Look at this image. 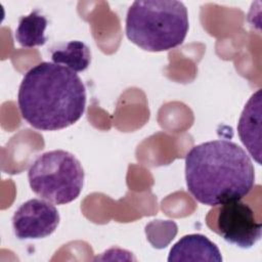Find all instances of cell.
Segmentation results:
<instances>
[{
  "instance_id": "6da1fadb",
  "label": "cell",
  "mask_w": 262,
  "mask_h": 262,
  "mask_svg": "<svg viewBox=\"0 0 262 262\" xmlns=\"http://www.w3.org/2000/svg\"><path fill=\"white\" fill-rule=\"evenodd\" d=\"M21 118L38 130L55 131L76 123L86 106V88L77 73L43 61L24 76L17 94Z\"/></svg>"
},
{
  "instance_id": "7a4b0ae2",
  "label": "cell",
  "mask_w": 262,
  "mask_h": 262,
  "mask_svg": "<svg viewBox=\"0 0 262 262\" xmlns=\"http://www.w3.org/2000/svg\"><path fill=\"white\" fill-rule=\"evenodd\" d=\"M185 181L199 203L221 206L249 194L255 184V169L243 147L217 139L194 145L187 152Z\"/></svg>"
},
{
  "instance_id": "3957f363",
  "label": "cell",
  "mask_w": 262,
  "mask_h": 262,
  "mask_svg": "<svg viewBox=\"0 0 262 262\" xmlns=\"http://www.w3.org/2000/svg\"><path fill=\"white\" fill-rule=\"evenodd\" d=\"M188 29L187 9L176 0H137L130 5L126 15L127 38L150 52L181 45Z\"/></svg>"
},
{
  "instance_id": "277c9868",
  "label": "cell",
  "mask_w": 262,
  "mask_h": 262,
  "mask_svg": "<svg viewBox=\"0 0 262 262\" xmlns=\"http://www.w3.org/2000/svg\"><path fill=\"white\" fill-rule=\"evenodd\" d=\"M32 190L41 199L54 205H64L76 200L84 184V170L79 160L62 149L39 156L28 171Z\"/></svg>"
},
{
  "instance_id": "5b68a950",
  "label": "cell",
  "mask_w": 262,
  "mask_h": 262,
  "mask_svg": "<svg viewBox=\"0 0 262 262\" xmlns=\"http://www.w3.org/2000/svg\"><path fill=\"white\" fill-rule=\"evenodd\" d=\"M215 231L227 243L250 249L260 241L262 224L257 221L252 207L238 200L220 207Z\"/></svg>"
},
{
  "instance_id": "8992f818",
  "label": "cell",
  "mask_w": 262,
  "mask_h": 262,
  "mask_svg": "<svg viewBox=\"0 0 262 262\" xmlns=\"http://www.w3.org/2000/svg\"><path fill=\"white\" fill-rule=\"evenodd\" d=\"M59 219V213L52 203L32 199L14 212L12 227L18 239H38L53 233Z\"/></svg>"
},
{
  "instance_id": "52a82bcc",
  "label": "cell",
  "mask_w": 262,
  "mask_h": 262,
  "mask_svg": "<svg viewBox=\"0 0 262 262\" xmlns=\"http://www.w3.org/2000/svg\"><path fill=\"white\" fill-rule=\"evenodd\" d=\"M237 133L250 156L261 164V89L246 103L237 124Z\"/></svg>"
},
{
  "instance_id": "ba28073f",
  "label": "cell",
  "mask_w": 262,
  "mask_h": 262,
  "mask_svg": "<svg viewBox=\"0 0 262 262\" xmlns=\"http://www.w3.org/2000/svg\"><path fill=\"white\" fill-rule=\"evenodd\" d=\"M168 261H209L221 262L218 247L207 236L200 233L187 234L173 245Z\"/></svg>"
},
{
  "instance_id": "9c48e42d",
  "label": "cell",
  "mask_w": 262,
  "mask_h": 262,
  "mask_svg": "<svg viewBox=\"0 0 262 262\" xmlns=\"http://www.w3.org/2000/svg\"><path fill=\"white\" fill-rule=\"evenodd\" d=\"M47 24L46 16L43 15L39 9L33 10L28 15L19 18L14 33L15 40L21 47L27 48L44 45L47 41L45 37Z\"/></svg>"
},
{
  "instance_id": "30bf717a",
  "label": "cell",
  "mask_w": 262,
  "mask_h": 262,
  "mask_svg": "<svg viewBox=\"0 0 262 262\" xmlns=\"http://www.w3.org/2000/svg\"><path fill=\"white\" fill-rule=\"evenodd\" d=\"M51 59L75 73L85 71L91 61V51L82 41L73 40L58 45L51 50Z\"/></svg>"
}]
</instances>
